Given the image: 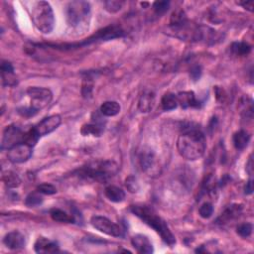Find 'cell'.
Masks as SVG:
<instances>
[{"mask_svg": "<svg viewBox=\"0 0 254 254\" xmlns=\"http://www.w3.org/2000/svg\"><path fill=\"white\" fill-rule=\"evenodd\" d=\"M179 154L190 161L201 159L207 149V140L204 132L193 123H187L182 128L177 141Z\"/></svg>", "mask_w": 254, "mask_h": 254, "instance_id": "cell-1", "label": "cell"}, {"mask_svg": "<svg viewBox=\"0 0 254 254\" xmlns=\"http://www.w3.org/2000/svg\"><path fill=\"white\" fill-rule=\"evenodd\" d=\"M130 212L153 229L167 245L173 247L176 244V237L169 229L167 222L151 207L146 205H134L130 207Z\"/></svg>", "mask_w": 254, "mask_h": 254, "instance_id": "cell-2", "label": "cell"}, {"mask_svg": "<svg viewBox=\"0 0 254 254\" xmlns=\"http://www.w3.org/2000/svg\"><path fill=\"white\" fill-rule=\"evenodd\" d=\"M118 171L119 166L114 160H96L79 168L77 174L82 179L105 183L114 178Z\"/></svg>", "mask_w": 254, "mask_h": 254, "instance_id": "cell-3", "label": "cell"}, {"mask_svg": "<svg viewBox=\"0 0 254 254\" xmlns=\"http://www.w3.org/2000/svg\"><path fill=\"white\" fill-rule=\"evenodd\" d=\"M125 31L122 29V28L118 25H109L107 27L102 28V29L98 30L96 34H94L93 36H91L90 38L83 40L81 42L78 43H72V44H46V46L48 47H52L54 49L57 50H73V49H78L79 47L82 46H87V45H91L93 43L96 42H101V41H108V40H114L117 38H122L124 37Z\"/></svg>", "mask_w": 254, "mask_h": 254, "instance_id": "cell-4", "label": "cell"}, {"mask_svg": "<svg viewBox=\"0 0 254 254\" xmlns=\"http://www.w3.org/2000/svg\"><path fill=\"white\" fill-rule=\"evenodd\" d=\"M67 22L71 28L80 29L89 26L92 15L91 4L83 0H76L68 4L66 9Z\"/></svg>", "mask_w": 254, "mask_h": 254, "instance_id": "cell-5", "label": "cell"}, {"mask_svg": "<svg viewBox=\"0 0 254 254\" xmlns=\"http://www.w3.org/2000/svg\"><path fill=\"white\" fill-rule=\"evenodd\" d=\"M31 19L37 29L43 34H50L55 26L52 6L47 1L36 2L31 12Z\"/></svg>", "mask_w": 254, "mask_h": 254, "instance_id": "cell-6", "label": "cell"}, {"mask_svg": "<svg viewBox=\"0 0 254 254\" xmlns=\"http://www.w3.org/2000/svg\"><path fill=\"white\" fill-rule=\"evenodd\" d=\"M30 98V105L34 110L39 112L50 104L53 99V93L46 88L30 87L26 92Z\"/></svg>", "mask_w": 254, "mask_h": 254, "instance_id": "cell-7", "label": "cell"}, {"mask_svg": "<svg viewBox=\"0 0 254 254\" xmlns=\"http://www.w3.org/2000/svg\"><path fill=\"white\" fill-rule=\"evenodd\" d=\"M91 223L93 227L98 232L114 237H123L124 231L120 225L110 220L109 218L101 215H94L91 218Z\"/></svg>", "mask_w": 254, "mask_h": 254, "instance_id": "cell-8", "label": "cell"}, {"mask_svg": "<svg viewBox=\"0 0 254 254\" xmlns=\"http://www.w3.org/2000/svg\"><path fill=\"white\" fill-rule=\"evenodd\" d=\"M139 164L141 170L149 177H155L160 174L159 159L151 149H143L140 152Z\"/></svg>", "mask_w": 254, "mask_h": 254, "instance_id": "cell-9", "label": "cell"}, {"mask_svg": "<svg viewBox=\"0 0 254 254\" xmlns=\"http://www.w3.org/2000/svg\"><path fill=\"white\" fill-rule=\"evenodd\" d=\"M24 137H25V132L20 127H18L15 124L8 125L3 131L1 149L8 150L14 145L24 142Z\"/></svg>", "mask_w": 254, "mask_h": 254, "instance_id": "cell-10", "label": "cell"}, {"mask_svg": "<svg viewBox=\"0 0 254 254\" xmlns=\"http://www.w3.org/2000/svg\"><path fill=\"white\" fill-rule=\"evenodd\" d=\"M33 153V147L25 142L18 143L8 149L7 158L11 163L21 164L29 160Z\"/></svg>", "mask_w": 254, "mask_h": 254, "instance_id": "cell-11", "label": "cell"}, {"mask_svg": "<svg viewBox=\"0 0 254 254\" xmlns=\"http://www.w3.org/2000/svg\"><path fill=\"white\" fill-rule=\"evenodd\" d=\"M105 127V121H103V116L100 114H94L92 117V121L82 125L80 129V133L83 136L93 135L95 137H99L102 135Z\"/></svg>", "mask_w": 254, "mask_h": 254, "instance_id": "cell-12", "label": "cell"}, {"mask_svg": "<svg viewBox=\"0 0 254 254\" xmlns=\"http://www.w3.org/2000/svg\"><path fill=\"white\" fill-rule=\"evenodd\" d=\"M61 123L62 117L59 115H53L40 121L37 125L34 126V129L37 132V134L40 137H42L55 131L61 125Z\"/></svg>", "mask_w": 254, "mask_h": 254, "instance_id": "cell-13", "label": "cell"}, {"mask_svg": "<svg viewBox=\"0 0 254 254\" xmlns=\"http://www.w3.org/2000/svg\"><path fill=\"white\" fill-rule=\"evenodd\" d=\"M4 245L11 250H19L25 247L26 238L23 234L18 231L8 233L3 238Z\"/></svg>", "mask_w": 254, "mask_h": 254, "instance_id": "cell-14", "label": "cell"}, {"mask_svg": "<svg viewBox=\"0 0 254 254\" xmlns=\"http://www.w3.org/2000/svg\"><path fill=\"white\" fill-rule=\"evenodd\" d=\"M131 244L138 253L151 254L154 252L153 245L149 238L143 234H136L131 238Z\"/></svg>", "mask_w": 254, "mask_h": 254, "instance_id": "cell-15", "label": "cell"}, {"mask_svg": "<svg viewBox=\"0 0 254 254\" xmlns=\"http://www.w3.org/2000/svg\"><path fill=\"white\" fill-rule=\"evenodd\" d=\"M34 249L37 253H57L60 251V246L54 240L40 236L34 244Z\"/></svg>", "mask_w": 254, "mask_h": 254, "instance_id": "cell-16", "label": "cell"}, {"mask_svg": "<svg viewBox=\"0 0 254 254\" xmlns=\"http://www.w3.org/2000/svg\"><path fill=\"white\" fill-rule=\"evenodd\" d=\"M177 99L183 109L201 107V102L196 99L194 92H181L177 95Z\"/></svg>", "mask_w": 254, "mask_h": 254, "instance_id": "cell-17", "label": "cell"}, {"mask_svg": "<svg viewBox=\"0 0 254 254\" xmlns=\"http://www.w3.org/2000/svg\"><path fill=\"white\" fill-rule=\"evenodd\" d=\"M156 96L152 91H144L142 95L140 96L139 101H138V109L142 114H147L150 112L154 105H155Z\"/></svg>", "mask_w": 254, "mask_h": 254, "instance_id": "cell-18", "label": "cell"}, {"mask_svg": "<svg viewBox=\"0 0 254 254\" xmlns=\"http://www.w3.org/2000/svg\"><path fill=\"white\" fill-rule=\"evenodd\" d=\"M242 206L241 205H232L228 209H225L223 213L217 217L216 223L217 224H225L229 223L230 221L235 219L239 216V215L242 213Z\"/></svg>", "mask_w": 254, "mask_h": 254, "instance_id": "cell-19", "label": "cell"}, {"mask_svg": "<svg viewBox=\"0 0 254 254\" xmlns=\"http://www.w3.org/2000/svg\"><path fill=\"white\" fill-rule=\"evenodd\" d=\"M1 77H2V83L3 86H15L17 80L14 76V68L12 64L8 61H2L1 63Z\"/></svg>", "mask_w": 254, "mask_h": 254, "instance_id": "cell-20", "label": "cell"}, {"mask_svg": "<svg viewBox=\"0 0 254 254\" xmlns=\"http://www.w3.org/2000/svg\"><path fill=\"white\" fill-rule=\"evenodd\" d=\"M104 195L112 203H121L125 199V192L121 188L114 185L107 186L105 188Z\"/></svg>", "mask_w": 254, "mask_h": 254, "instance_id": "cell-21", "label": "cell"}, {"mask_svg": "<svg viewBox=\"0 0 254 254\" xmlns=\"http://www.w3.org/2000/svg\"><path fill=\"white\" fill-rule=\"evenodd\" d=\"M121 110V106L117 101L109 100L105 101L100 106V114L105 117H112L117 116Z\"/></svg>", "mask_w": 254, "mask_h": 254, "instance_id": "cell-22", "label": "cell"}, {"mask_svg": "<svg viewBox=\"0 0 254 254\" xmlns=\"http://www.w3.org/2000/svg\"><path fill=\"white\" fill-rule=\"evenodd\" d=\"M50 215L53 220L58 222H65V223H75L77 221L74 215H69L65 211L61 209H52L50 211Z\"/></svg>", "mask_w": 254, "mask_h": 254, "instance_id": "cell-23", "label": "cell"}, {"mask_svg": "<svg viewBox=\"0 0 254 254\" xmlns=\"http://www.w3.org/2000/svg\"><path fill=\"white\" fill-rule=\"evenodd\" d=\"M250 134L245 130H239L234 134V145L237 150H243L249 143Z\"/></svg>", "mask_w": 254, "mask_h": 254, "instance_id": "cell-24", "label": "cell"}, {"mask_svg": "<svg viewBox=\"0 0 254 254\" xmlns=\"http://www.w3.org/2000/svg\"><path fill=\"white\" fill-rule=\"evenodd\" d=\"M178 99L177 95H174L172 93H167L163 96L161 99V107L164 111H171L178 107Z\"/></svg>", "mask_w": 254, "mask_h": 254, "instance_id": "cell-25", "label": "cell"}, {"mask_svg": "<svg viewBox=\"0 0 254 254\" xmlns=\"http://www.w3.org/2000/svg\"><path fill=\"white\" fill-rule=\"evenodd\" d=\"M2 181L8 189H16L21 185L20 177L13 171L3 172Z\"/></svg>", "mask_w": 254, "mask_h": 254, "instance_id": "cell-26", "label": "cell"}, {"mask_svg": "<svg viewBox=\"0 0 254 254\" xmlns=\"http://www.w3.org/2000/svg\"><path fill=\"white\" fill-rule=\"evenodd\" d=\"M94 91V78L91 74H87V77L83 78L81 86V95L84 98H91Z\"/></svg>", "mask_w": 254, "mask_h": 254, "instance_id": "cell-27", "label": "cell"}, {"mask_svg": "<svg viewBox=\"0 0 254 254\" xmlns=\"http://www.w3.org/2000/svg\"><path fill=\"white\" fill-rule=\"evenodd\" d=\"M231 49L235 56H239V57H245L251 52V46L246 42H234Z\"/></svg>", "mask_w": 254, "mask_h": 254, "instance_id": "cell-28", "label": "cell"}, {"mask_svg": "<svg viewBox=\"0 0 254 254\" xmlns=\"http://www.w3.org/2000/svg\"><path fill=\"white\" fill-rule=\"evenodd\" d=\"M43 196L40 195V193L37 192H33L30 193L26 196L25 199V205L29 208H36L42 205L43 203Z\"/></svg>", "mask_w": 254, "mask_h": 254, "instance_id": "cell-29", "label": "cell"}, {"mask_svg": "<svg viewBox=\"0 0 254 254\" xmlns=\"http://www.w3.org/2000/svg\"><path fill=\"white\" fill-rule=\"evenodd\" d=\"M253 231V225L250 222H243L238 224V227L236 228V234L243 237V238H247L251 235Z\"/></svg>", "mask_w": 254, "mask_h": 254, "instance_id": "cell-30", "label": "cell"}, {"mask_svg": "<svg viewBox=\"0 0 254 254\" xmlns=\"http://www.w3.org/2000/svg\"><path fill=\"white\" fill-rule=\"evenodd\" d=\"M125 187H126L127 191L131 194H136L140 190L139 182H138L137 178L133 175H130L125 179Z\"/></svg>", "mask_w": 254, "mask_h": 254, "instance_id": "cell-31", "label": "cell"}, {"mask_svg": "<svg viewBox=\"0 0 254 254\" xmlns=\"http://www.w3.org/2000/svg\"><path fill=\"white\" fill-rule=\"evenodd\" d=\"M103 4L106 11H108L109 13H117L122 8L124 2L118 1V0H110V1H105Z\"/></svg>", "mask_w": 254, "mask_h": 254, "instance_id": "cell-32", "label": "cell"}, {"mask_svg": "<svg viewBox=\"0 0 254 254\" xmlns=\"http://www.w3.org/2000/svg\"><path fill=\"white\" fill-rule=\"evenodd\" d=\"M214 211H215V209H214L213 204L210 203V202H206V203H204L200 207L199 215H200L201 217H203L205 219H208V218H210L213 215Z\"/></svg>", "mask_w": 254, "mask_h": 254, "instance_id": "cell-33", "label": "cell"}, {"mask_svg": "<svg viewBox=\"0 0 254 254\" xmlns=\"http://www.w3.org/2000/svg\"><path fill=\"white\" fill-rule=\"evenodd\" d=\"M170 6V2L169 1H156L153 3V9L154 12L157 15H162L164 14Z\"/></svg>", "mask_w": 254, "mask_h": 254, "instance_id": "cell-34", "label": "cell"}, {"mask_svg": "<svg viewBox=\"0 0 254 254\" xmlns=\"http://www.w3.org/2000/svg\"><path fill=\"white\" fill-rule=\"evenodd\" d=\"M37 191L40 193V194H43V195H55L56 193H57V189H56V187H54L53 185L51 184H47V183H44V184H41L37 187Z\"/></svg>", "mask_w": 254, "mask_h": 254, "instance_id": "cell-35", "label": "cell"}, {"mask_svg": "<svg viewBox=\"0 0 254 254\" xmlns=\"http://www.w3.org/2000/svg\"><path fill=\"white\" fill-rule=\"evenodd\" d=\"M202 74H203V68L201 65H194L190 69V78L194 81L199 80L202 77Z\"/></svg>", "mask_w": 254, "mask_h": 254, "instance_id": "cell-36", "label": "cell"}, {"mask_svg": "<svg viewBox=\"0 0 254 254\" xmlns=\"http://www.w3.org/2000/svg\"><path fill=\"white\" fill-rule=\"evenodd\" d=\"M17 111H18V114L20 116H22L23 117H32L38 114V112L36 110H34L31 106L18 107Z\"/></svg>", "mask_w": 254, "mask_h": 254, "instance_id": "cell-37", "label": "cell"}, {"mask_svg": "<svg viewBox=\"0 0 254 254\" xmlns=\"http://www.w3.org/2000/svg\"><path fill=\"white\" fill-rule=\"evenodd\" d=\"M237 4L240 5V6H242L244 9L248 10L249 12H252V11H253L254 2L252 1V0H250V1H238Z\"/></svg>", "mask_w": 254, "mask_h": 254, "instance_id": "cell-38", "label": "cell"}, {"mask_svg": "<svg viewBox=\"0 0 254 254\" xmlns=\"http://www.w3.org/2000/svg\"><path fill=\"white\" fill-rule=\"evenodd\" d=\"M246 172L248 173V175L251 177L253 174V161H252V155L249 156L248 162L246 163Z\"/></svg>", "mask_w": 254, "mask_h": 254, "instance_id": "cell-39", "label": "cell"}, {"mask_svg": "<svg viewBox=\"0 0 254 254\" xmlns=\"http://www.w3.org/2000/svg\"><path fill=\"white\" fill-rule=\"evenodd\" d=\"M244 193L245 195H251L253 193V181L252 179H249V181L246 183L244 187Z\"/></svg>", "mask_w": 254, "mask_h": 254, "instance_id": "cell-40", "label": "cell"}]
</instances>
